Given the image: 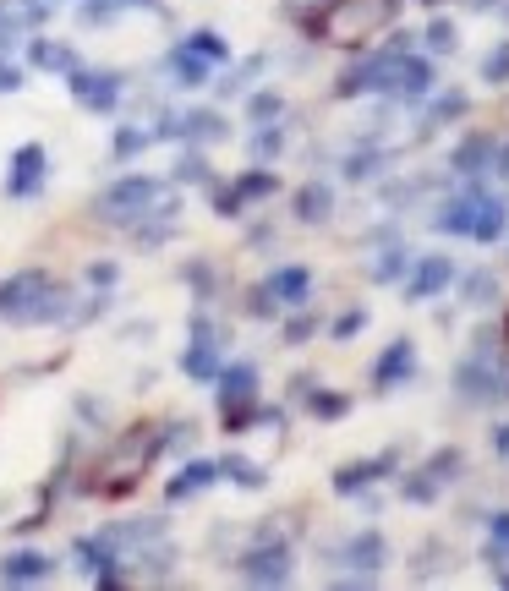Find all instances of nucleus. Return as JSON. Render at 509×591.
Instances as JSON below:
<instances>
[{"mask_svg":"<svg viewBox=\"0 0 509 591\" xmlns=\"http://www.w3.org/2000/svg\"><path fill=\"white\" fill-rule=\"evenodd\" d=\"M493 170H499V176L509 181V143H499V159H493Z\"/></svg>","mask_w":509,"mask_h":591,"instance_id":"bf43d9fd","label":"nucleus"},{"mask_svg":"<svg viewBox=\"0 0 509 591\" xmlns=\"http://www.w3.org/2000/svg\"><path fill=\"white\" fill-rule=\"evenodd\" d=\"M455 394H460L466 405L499 400V394H504V378H499V367H493V356H471V362H460V367H455Z\"/></svg>","mask_w":509,"mask_h":591,"instance_id":"6ab92c4d","label":"nucleus"},{"mask_svg":"<svg viewBox=\"0 0 509 591\" xmlns=\"http://www.w3.org/2000/svg\"><path fill=\"white\" fill-rule=\"evenodd\" d=\"M493 449H499V460H509V422L493 427Z\"/></svg>","mask_w":509,"mask_h":591,"instance_id":"4d7b16f0","label":"nucleus"},{"mask_svg":"<svg viewBox=\"0 0 509 591\" xmlns=\"http://www.w3.org/2000/svg\"><path fill=\"white\" fill-rule=\"evenodd\" d=\"M66 88H72V99L83 104L88 115H115L126 99V77L110 72V66H83L77 61V72L66 77Z\"/></svg>","mask_w":509,"mask_h":591,"instance_id":"f8f14e48","label":"nucleus"},{"mask_svg":"<svg viewBox=\"0 0 509 591\" xmlns=\"http://www.w3.org/2000/svg\"><path fill=\"white\" fill-rule=\"evenodd\" d=\"M422 44H427V55H455V44H460L455 22H449V17H438V11H433V22H427Z\"/></svg>","mask_w":509,"mask_h":591,"instance_id":"c03bdc74","label":"nucleus"},{"mask_svg":"<svg viewBox=\"0 0 509 591\" xmlns=\"http://www.w3.org/2000/svg\"><path fill=\"white\" fill-rule=\"evenodd\" d=\"M176 187H214V165H208V154L203 148H192V143H181V154H176Z\"/></svg>","mask_w":509,"mask_h":591,"instance_id":"c756f323","label":"nucleus"},{"mask_svg":"<svg viewBox=\"0 0 509 591\" xmlns=\"http://www.w3.org/2000/svg\"><path fill=\"white\" fill-rule=\"evenodd\" d=\"M181 280L198 291V301H214L219 296V269L208 258H187V263H181Z\"/></svg>","mask_w":509,"mask_h":591,"instance_id":"ea45409f","label":"nucleus"},{"mask_svg":"<svg viewBox=\"0 0 509 591\" xmlns=\"http://www.w3.org/2000/svg\"><path fill=\"white\" fill-rule=\"evenodd\" d=\"M88 214L99 219L104 230H126L132 236L143 219H154V214H165V219H181V187L176 181H159V176H121V181H110L99 197H94V208Z\"/></svg>","mask_w":509,"mask_h":591,"instance_id":"7ed1b4c3","label":"nucleus"},{"mask_svg":"<svg viewBox=\"0 0 509 591\" xmlns=\"http://www.w3.org/2000/svg\"><path fill=\"white\" fill-rule=\"evenodd\" d=\"M302 411L312 416V422H340L345 411H351V394H340V389H323V384H312L302 394Z\"/></svg>","mask_w":509,"mask_h":591,"instance_id":"2f4dec72","label":"nucleus"},{"mask_svg":"<svg viewBox=\"0 0 509 591\" xmlns=\"http://www.w3.org/2000/svg\"><path fill=\"white\" fill-rule=\"evenodd\" d=\"M165 72H170V83H176V88H208L219 66H208L203 55H192L187 44L176 39V44H170V55H165Z\"/></svg>","mask_w":509,"mask_h":591,"instance_id":"cd10ccee","label":"nucleus"},{"mask_svg":"<svg viewBox=\"0 0 509 591\" xmlns=\"http://www.w3.org/2000/svg\"><path fill=\"white\" fill-rule=\"evenodd\" d=\"M438 575V542H427L422 553H416V581H433Z\"/></svg>","mask_w":509,"mask_h":591,"instance_id":"6e6d98bb","label":"nucleus"},{"mask_svg":"<svg viewBox=\"0 0 509 591\" xmlns=\"http://www.w3.org/2000/svg\"><path fill=\"white\" fill-rule=\"evenodd\" d=\"M400 22V0H323L307 11V39L329 50H367Z\"/></svg>","mask_w":509,"mask_h":591,"instance_id":"f03ea898","label":"nucleus"},{"mask_svg":"<svg viewBox=\"0 0 509 591\" xmlns=\"http://www.w3.org/2000/svg\"><path fill=\"white\" fill-rule=\"evenodd\" d=\"M225 345H230V334L219 329V318L208 307H198L192 312V340L181 345V373L192 384H214L219 367H225Z\"/></svg>","mask_w":509,"mask_h":591,"instance_id":"6e6552de","label":"nucleus"},{"mask_svg":"<svg viewBox=\"0 0 509 591\" xmlns=\"http://www.w3.org/2000/svg\"><path fill=\"white\" fill-rule=\"evenodd\" d=\"M77 416L94 422V427H104V422H110V400H99V394H77Z\"/></svg>","mask_w":509,"mask_h":591,"instance_id":"603ef678","label":"nucleus"},{"mask_svg":"<svg viewBox=\"0 0 509 591\" xmlns=\"http://www.w3.org/2000/svg\"><path fill=\"white\" fill-rule=\"evenodd\" d=\"M460 301H466V307H493V301H499V274H488V269L466 274V280H460Z\"/></svg>","mask_w":509,"mask_h":591,"instance_id":"58836bf2","label":"nucleus"},{"mask_svg":"<svg viewBox=\"0 0 509 591\" xmlns=\"http://www.w3.org/2000/svg\"><path fill=\"white\" fill-rule=\"evenodd\" d=\"M367 318H373V312H367V307H345V312H340V318H334V323H329V340H334V345L356 340V334H362V329H367Z\"/></svg>","mask_w":509,"mask_h":591,"instance_id":"de8ad7c7","label":"nucleus"},{"mask_svg":"<svg viewBox=\"0 0 509 591\" xmlns=\"http://www.w3.org/2000/svg\"><path fill=\"white\" fill-rule=\"evenodd\" d=\"M411 263H416V252L406 247V241H395V247H384V252H378V263H373L367 274H373L378 285H400V280L411 274Z\"/></svg>","mask_w":509,"mask_h":591,"instance_id":"f704fd0d","label":"nucleus"},{"mask_svg":"<svg viewBox=\"0 0 509 591\" xmlns=\"http://www.w3.org/2000/svg\"><path fill=\"white\" fill-rule=\"evenodd\" d=\"M44 181H50V148L44 143H22L6 165V197H39Z\"/></svg>","mask_w":509,"mask_h":591,"instance_id":"2eb2a0df","label":"nucleus"},{"mask_svg":"<svg viewBox=\"0 0 509 591\" xmlns=\"http://www.w3.org/2000/svg\"><path fill=\"white\" fill-rule=\"evenodd\" d=\"M22 50H28L33 72H50V77H72L77 72V50L66 39H33V33H28V44H22Z\"/></svg>","mask_w":509,"mask_h":591,"instance_id":"a878e982","label":"nucleus"},{"mask_svg":"<svg viewBox=\"0 0 509 591\" xmlns=\"http://www.w3.org/2000/svg\"><path fill=\"white\" fill-rule=\"evenodd\" d=\"M482 83H488V88H509V39H499L488 55H482Z\"/></svg>","mask_w":509,"mask_h":591,"instance_id":"49530a36","label":"nucleus"},{"mask_svg":"<svg viewBox=\"0 0 509 591\" xmlns=\"http://www.w3.org/2000/svg\"><path fill=\"white\" fill-rule=\"evenodd\" d=\"M121 6H143V11H154V17H165V0H121Z\"/></svg>","mask_w":509,"mask_h":591,"instance_id":"13d9d810","label":"nucleus"},{"mask_svg":"<svg viewBox=\"0 0 509 591\" xmlns=\"http://www.w3.org/2000/svg\"><path fill=\"white\" fill-rule=\"evenodd\" d=\"M159 438H165V449H192L198 422H192V416H165V422H159Z\"/></svg>","mask_w":509,"mask_h":591,"instance_id":"09e8293b","label":"nucleus"},{"mask_svg":"<svg viewBox=\"0 0 509 591\" xmlns=\"http://www.w3.org/2000/svg\"><path fill=\"white\" fill-rule=\"evenodd\" d=\"M77 296L55 280L50 269H22L0 285V318L17 329H44V323H72Z\"/></svg>","mask_w":509,"mask_h":591,"instance_id":"20e7f679","label":"nucleus"},{"mask_svg":"<svg viewBox=\"0 0 509 591\" xmlns=\"http://www.w3.org/2000/svg\"><path fill=\"white\" fill-rule=\"evenodd\" d=\"M181 44H187L192 55H203L208 66H230V39H225V33H214V28H198V33H187Z\"/></svg>","mask_w":509,"mask_h":591,"instance_id":"e433bc0d","label":"nucleus"},{"mask_svg":"<svg viewBox=\"0 0 509 591\" xmlns=\"http://www.w3.org/2000/svg\"><path fill=\"white\" fill-rule=\"evenodd\" d=\"M159 455H165L159 422H132V427H121V433H115L99 455H88L83 466H77L72 488L83 493V498H126V493L143 488L148 466H154Z\"/></svg>","mask_w":509,"mask_h":591,"instance_id":"f257e3e1","label":"nucleus"},{"mask_svg":"<svg viewBox=\"0 0 509 591\" xmlns=\"http://www.w3.org/2000/svg\"><path fill=\"white\" fill-rule=\"evenodd\" d=\"M55 6H61V0H22V11H28L33 28H44V22L55 17Z\"/></svg>","mask_w":509,"mask_h":591,"instance_id":"5fc2aeb1","label":"nucleus"},{"mask_svg":"<svg viewBox=\"0 0 509 591\" xmlns=\"http://www.w3.org/2000/svg\"><path fill=\"white\" fill-rule=\"evenodd\" d=\"M159 143V121L154 126H121V132H115V159H121V165H126V159H137V154H143V148H154Z\"/></svg>","mask_w":509,"mask_h":591,"instance_id":"4c0bfd02","label":"nucleus"},{"mask_svg":"<svg viewBox=\"0 0 509 591\" xmlns=\"http://www.w3.org/2000/svg\"><path fill=\"white\" fill-rule=\"evenodd\" d=\"M274 192H280V176H274V165H252V170H241L236 181H214V187H208L219 219H241L247 208L269 203Z\"/></svg>","mask_w":509,"mask_h":591,"instance_id":"1a4fd4ad","label":"nucleus"},{"mask_svg":"<svg viewBox=\"0 0 509 591\" xmlns=\"http://www.w3.org/2000/svg\"><path fill=\"white\" fill-rule=\"evenodd\" d=\"M395 471H400V444H395V449H384V455H373V460H345V466H334L329 488L340 493V498H356V493L373 488V482L395 477Z\"/></svg>","mask_w":509,"mask_h":591,"instance_id":"4468645a","label":"nucleus"},{"mask_svg":"<svg viewBox=\"0 0 509 591\" xmlns=\"http://www.w3.org/2000/svg\"><path fill=\"white\" fill-rule=\"evenodd\" d=\"M214 482H219V460H187V466L165 482V498H170V504H187V498L208 493Z\"/></svg>","mask_w":509,"mask_h":591,"instance_id":"bb28decb","label":"nucleus"},{"mask_svg":"<svg viewBox=\"0 0 509 591\" xmlns=\"http://www.w3.org/2000/svg\"><path fill=\"white\" fill-rule=\"evenodd\" d=\"M28 33H33V22H28V11H22V0H0V55L28 44Z\"/></svg>","mask_w":509,"mask_h":591,"instance_id":"72a5a7b5","label":"nucleus"},{"mask_svg":"<svg viewBox=\"0 0 509 591\" xmlns=\"http://www.w3.org/2000/svg\"><path fill=\"white\" fill-rule=\"evenodd\" d=\"M258 72H263V55H252L247 66H236V72H230L225 83H219V94H241V88H247V83H252V77H258Z\"/></svg>","mask_w":509,"mask_h":591,"instance_id":"3c124183","label":"nucleus"},{"mask_svg":"<svg viewBox=\"0 0 509 591\" xmlns=\"http://www.w3.org/2000/svg\"><path fill=\"white\" fill-rule=\"evenodd\" d=\"M488 564H509V509L488 515Z\"/></svg>","mask_w":509,"mask_h":591,"instance_id":"a18cd8bd","label":"nucleus"},{"mask_svg":"<svg viewBox=\"0 0 509 591\" xmlns=\"http://www.w3.org/2000/svg\"><path fill=\"white\" fill-rule=\"evenodd\" d=\"M307 301H312V269L307 263H280L247 291V312L252 318H274L280 307H307Z\"/></svg>","mask_w":509,"mask_h":591,"instance_id":"0eeeda50","label":"nucleus"},{"mask_svg":"<svg viewBox=\"0 0 509 591\" xmlns=\"http://www.w3.org/2000/svg\"><path fill=\"white\" fill-rule=\"evenodd\" d=\"M219 477L236 482V488H247V493H258L263 482H269V471H263L258 460H247L241 449H225V455H219Z\"/></svg>","mask_w":509,"mask_h":591,"instance_id":"7c9ffc66","label":"nucleus"},{"mask_svg":"<svg viewBox=\"0 0 509 591\" xmlns=\"http://www.w3.org/2000/svg\"><path fill=\"white\" fill-rule=\"evenodd\" d=\"M411 378H416V340H411V334H400V340H389L384 351H378L373 389L378 394H395V389H406Z\"/></svg>","mask_w":509,"mask_h":591,"instance_id":"dca6fc26","label":"nucleus"},{"mask_svg":"<svg viewBox=\"0 0 509 591\" xmlns=\"http://www.w3.org/2000/svg\"><path fill=\"white\" fill-rule=\"evenodd\" d=\"M509 236V197L488 192L477 181V214H471V241H482V247H493V241Z\"/></svg>","mask_w":509,"mask_h":591,"instance_id":"412c9836","label":"nucleus"},{"mask_svg":"<svg viewBox=\"0 0 509 591\" xmlns=\"http://www.w3.org/2000/svg\"><path fill=\"white\" fill-rule=\"evenodd\" d=\"M460 471H466V455H460L455 444L449 449H433V455L422 460L416 471H406V482H400V498L406 504H438L444 498V488H455Z\"/></svg>","mask_w":509,"mask_h":591,"instance_id":"9d476101","label":"nucleus"},{"mask_svg":"<svg viewBox=\"0 0 509 591\" xmlns=\"http://www.w3.org/2000/svg\"><path fill=\"white\" fill-rule=\"evenodd\" d=\"M504 351H509V318H504Z\"/></svg>","mask_w":509,"mask_h":591,"instance_id":"680f3d73","label":"nucleus"},{"mask_svg":"<svg viewBox=\"0 0 509 591\" xmlns=\"http://www.w3.org/2000/svg\"><path fill=\"white\" fill-rule=\"evenodd\" d=\"M471 214H477V181H471L466 192L444 197V203L433 208V219H427V225H433L438 236H471Z\"/></svg>","mask_w":509,"mask_h":591,"instance_id":"b1692460","label":"nucleus"},{"mask_svg":"<svg viewBox=\"0 0 509 591\" xmlns=\"http://www.w3.org/2000/svg\"><path fill=\"white\" fill-rule=\"evenodd\" d=\"M214 400H219V427L225 433H247L263 422V400H258V367L252 362H225L214 378Z\"/></svg>","mask_w":509,"mask_h":591,"instance_id":"39448f33","label":"nucleus"},{"mask_svg":"<svg viewBox=\"0 0 509 591\" xmlns=\"http://www.w3.org/2000/svg\"><path fill=\"white\" fill-rule=\"evenodd\" d=\"M466 6H471V11H499L504 0H466Z\"/></svg>","mask_w":509,"mask_h":591,"instance_id":"052dcab7","label":"nucleus"},{"mask_svg":"<svg viewBox=\"0 0 509 591\" xmlns=\"http://www.w3.org/2000/svg\"><path fill=\"white\" fill-rule=\"evenodd\" d=\"M345 564H356V575H373L378 581V570L389 564V542H384V531L378 526H362L351 542H345Z\"/></svg>","mask_w":509,"mask_h":591,"instance_id":"393cba45","label":"nucleus"},{"mask_svg":"<svg viewBox=\"0 0 509 591\" xmlns=\"http://www.w3.org/2000/svg\"><path fill=\"white\" fill-rule=\"evenodd\" d=\"M433 83H438L433 61H427V55H416V50H406V55L395 61V83H389V94L406 99V104H416V99L433 94Z\"/></svg>","mask_w":509,"mask_h":591,"instance_id":"4be33fe9","label":"nucleus"},{"mask_svg":"<svg viewBox=\"0 0 509 591\" xmlns=\"http://www.w3.org/2000/svg\"><path fill=\"white\" fill-rule=\"evenodd\" d=\"M449 285H455V258L433 252V258H416L411 263V274L400 280V296H406V301H433V296H444Z\"/></svg>","mask_w":509,"mask_h":591,"instance_id":"f3484780","label":"nucleus"},{"mask_svg":"<svg viewBox=\"0 0 509 591\" xmlns=\"http://www.w3.org/2000/svg\"><path fill=\"white\" fill-rule=\"evenodd\" d=\"M504 394H509V389H504Z\"/></svg>","mask_w":509,"mask_h":591,"instance_id":"e2e57ef3","label":"nucleus"},{"mask_svg":"<svg viewBox=\"0 0 509 591\" xmlns=\"http://www.w3.org/2000/svg\"><path fill=\"white\" fill-rule=\"evenodd\" d=\"M312 334H318V312H312V301H307V307H291V318H285L280 340H285V345H307Z\"/></svg>","mask_w":509,"mask_h":591,"instance_id":"37998d69","label":"nucleus"},{"mask_svg":"<svg viewBox=\"0 0 509 591\" xmlns=\"http://www.w3.org/2000/svg\"><path fill=\"white\" fill-rule=\"evenodd\" d=\"M460 115H471V94H466V88H444V94L427 104L422 132H433V126H449V121H460Z\"/></svg>","mask_w":509,"mask_h":591,"instance_id":"473e14b6","label":"nucleus"},{"mask_svg":"<svg viewBox=\"0 0 509 591\" xmlns=\"http://www.w3.org/2000/svg\"><path fill=\"white\" fill-rule=\"evenodd\" d=\"M285 115V94H274V88H258V94L247 99V121L252 126H269V121H280Z\"/></svg>","mask_w":509,"mask_h":591,"instance_id":"79ce46f5","label":"nucleus"},{"mask_svg":"<svg viewBox=\"0 0 509 591\" xmlns=\"http://www.w3.org/2000/svg\"><path fill=\"white\" fill-rule=\"evenodd\" d=\"M72 559L94 586H132V575L121 570V553L104 542V531H94V537H72Z\"/></svg>","mask_w":509,"mask_h":591,"instance_id":"ddd939ff","label":"nucleus"},{"mask_svg":"<svg viewBox=\"0 0 509 591\" xmlns=\"http://www.w3.org/2000/svg\"><path fill=\"white\" fill-rule=\"evenodd\" d=\"M400 44H389V50L378 55H362V61H351L340 77H334V99H362V94H389V83H395V61H400Z\"/></svg>","mask_w":509,"mask_h":591,"instance_id":"9b49d317","label":"nucleus"},{"mask_svg":"<svg viewBox=\"0 0 509 591\" xmlns=\"http://www.w3.org/2000/svg\"><path fill=\"white\" fill-rule=\"evenodd\" d=\"M389 165V148H378V143H362V148H351V154H345V181H373L378 170Z\"/></svg>","mask_w":509,"mask_h":591,"instance_id":"c9c22d12","label":"nucleus"},{"mask_svg":"<svg viewBox=\"0 0 509 591\" xmlns=\"http://www.w3.org/2000/svg\"><path fill=\"white\" fill-rule=\"evenodd\" d=\"M55 581V553L50 548H11L0 559V586H44Z\"/></svg>","mask_w":509,"mask_h":591,"instance_id":"a211bd4d","label":"nucleus"},{"mask_svg":"<svg viewBox=\"0 0 509 591\" xmlns=\"http://www.w3.org/2000/svg\"><path fill=\"white\" fill-rule=\"evenodd\" d=\"M236 575L247 586H285L291 581V537H285V526L263 520V526L252 531V542L236 553Z\"/></svg>","mask_w":509,"mask_h":591,"instance_id":"423d86ee","label":"nucleus"},{"mask_svg":"<svg viewBox=\"0 0 509 591\" xmlns=\"http://www.w3.org/2000/svg\"><path fill=\"white\" fill-rule=\"evenodd\" d=\"M291 214H296V225H323V219L334 214V187L329 181H302L296 187V197H291Z\"/></svg>","mask_w":509,"mask_h":591,"instance_id":"c85d7f7f","label":"nucleus"},{"mask_svg":"<svg viewBox=\"0 0 509 591\" xmlns=\"http://www.w3.org/2000/svg\"><path fill=\"white\" fill-rule=\"evenodd\" d=\"M285 154V126L280 121H269V126H258V132H252V165H263V159H280Z\"/></svg>","mask_w":509,"mask_h":591,"instance_id":"a19ab883","label":"nucleus"},{"mask_svg":"<svg viewBox=\"0 0 509 591\" xmlns=\"http://www.w3.org/2000/svg\"><path fill=\"white\" fill-rule=\"evenodd\" d=\"M493 159H499V137L493 132H466L455 143V154H449V170H455L460 181H482L493 170Z\"/></svg>","mask_w":509,"mask_h":591,"instance_id":"aec40b11","label":"nucleus"},{"mask_svg":"<svg viewBox=\"0 0 509 591\" xmlns=\"http://www.w3.org/2000/svg\"><path fill=\"white\" fill-rule=\"evenodd\" d=\"M230 137V121L225 110H181L176 115V143H192V148H214Z\"/></svg>","mask_w":509,"mask_h":591,"instance_id":"5701e85b","label":"nucleus"},{"mask_svg":"<svg viewBox=\"0 0 509 591\" xmlns=\"http://www.w3.org/2000/svg\"><path fill=\"white\" fill-rule=\"evenodd\" d=\"M83 280H88V291H110V285L121 280V263H115V258H94L83 269Z\"/></svg>","mask_w":509,"mask_h":591,"instance_id":"8fccbe9b","label":"nucleus"},{"mask_svg":"<svg viewBox=\"0 0 509 591\" xmlns=\"http://www.w3.org/2000/svg\"><path fill=\"white\" fill-rule=\"evenodd\" d=\"M22 83H28V77H22V66L11 61V55H0V94H17Z\"/></svg>","mask_w":509,"mask_h":591,"instance_id":"864d4df0","label":"nucleus"}]
</instances>
